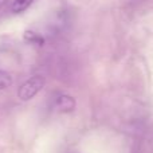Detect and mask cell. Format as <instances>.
I'll return each mask as SVG.
<instances>
[{
  "label": "cell",
  "instance_id": "cell-6",
  "mask_svg": "<svg viewBox=\"0 0 153 153\" xmlns=\"http://www.w3.org/2000/svg\"><path fill=\"white\" fill-rule=\"evenodd\" d=\"M8 4V0H0V11Z\"/></svg>",
  "mask_w": 153,
  "mask_h": 153
},
{
  "label": "cell",
  "instance_id": "cell-1",
  "mask_svg": "<svg viewBox=\"0 0 153 153\" xmlns=\"http://www.w3.org/2000/svg\"><path fill=\"white\" fill-rule=\"evenodd\" d=\"M45 78L42 75H34L27 79L23 85L18 89V98L20 101H30L45 87Z\"/></svg>",
  "mask_w": 153,
  "mask_h": 153
},
{
  "label": "cell",
  "instance_id": "cell-3",
  "mask_svg": "<svg viewBox=\"0 0 153 153\" xmlns=\"http://www.w3.org/2000/svg\"><path fill=\"white\" fill-rule=\"evenodd\" d=\"M34 1L35 0H13L12 5H11V10H12L13 13H20L23 11H26Z\"/></svg>",
  "mask_w": 153,
  "mask_h": 153
},
{
  "label": "cell",
  "instance_id": "cell-2",
  "mask_svg": "<svg viewBox=\"0 0 153 153\" xmlns=\"http://www.w3.org/2000/svg\"><path fill=\"white\" fill-rule=\"evenodd\" d=\"M55 108L62 113H70L75 109V100L71 95L62 94L56 98L55 101Z\"/></svg>",
  "mask_w": 153,
  "mask_h": 153
},
{
  "label": "cell",
  "instance_id": "cell-5",
  "mask_svg": "<svg viewBox=\"0 0 153 153\" xmlns=\"http://www.w3.org/2000/svg\"><path fill=\"white\" fill-rule=\"evenodd\" d=\"M12 76L10 73L0 70V90H5L12 85Z\"/></svg>",
  "mask_w": 153,
  "mask_h": 153
},
{
  "label": "cell",
  "instance_id": "cell-4",
  "mask_svg": "<svg viewBox=\"0 0 153 153\" xmlns=\"http://www.w3.org/2000/svg\"><path fill=\"white\" fill-rule=\"evenodd\" d=\"M24 39L27 42L32 43V45H38V46H43V43H45V40H43V38L40 35H38L36 32H32V31L24 32Z\"/></svg>",
  "mask_w": 153,
  "mask_h": 153
}]
</instances>
